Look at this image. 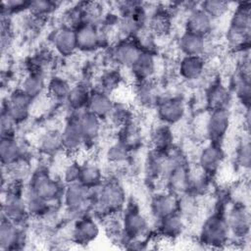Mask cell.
<instances>
[{"mask_svg": "<svg viewBox=\"0 0 251 251\" xmlns=\"http://www.w3.org/2000/svg\"><path fill=\"white\" fill-rule=\"evenodd\" d=\"M169 167V158L167 151L152 149L145 162L146 174L151 178H159L165 176Z\"/></svg>", "mask_w": 251, "mask_h": 251, "instance_id": "4dcf8cb0", "label": "cell"}, {"mask_svg": "<svg viewBox=\"0 0 251 251\" xmlns=\"http://www.w3.org/2000/svg\"><path fill=\"white\" fill-rule=\"evenodd\" d=\"M124 81V76L122 72L119 69L112 68L104 71L98 78L97 87L98 89L108 93H115L121 86Z\"/></svg>", "mask_w": 251, "mask_h": 251, "instance_id": "d590c367", "label": "cell"}, {"mask_svg": "<svg viewBox=\"0 0 251 251\" xmlns=\"http://www.w3.org/2000/svg\"><path fill=\"white\" fill-rule=\"evenodd\" d=\"M25 202L30 217H44L50 212L52 208L51 203H49L48 201H46L45 199H43L42 197L38 196L37 194L33 193L28 189H26L25 194Z\"/></svg>", "mask_w": 251, "mask_h": 251, "instance_id": "8d00e7d4", "label": "cell"}, {"mask_svg": "<svg viewBox=\"0 0 251 251\" xmlns=\"http://www.w3.org/2000/svg\"><path fill=\"white\" fill-rule=\"evenodd\" d=\"M129 70L135 82L152 79L156 72V58L154 53L142 51Z\"/></svg>", "mask_w": 251, "mask_h": 251, "instance_id": "d4e9b609", "label": "cell"}, {"mask_svg": "<svg viewBox=\"0 0 251 251\" xmlns=\"http://www.w3.org/2000/svg\"><path fill=\"white\" fill-rule=\"evenodd\" d=\"M78 123L85 145L95 142L102 130V120L87 110H84L78 114Z\"/></svg>", "mask_w": 251, "mask_h": 251, "instance_id": "484cf974", "label": "cell"}, {"mask_svg": "<svg viewBox=\"0 0 251 251\" xmlns=\"http://www.w3.org/2000/svg\"><path fill=\"white\" fill-rule=\"evenodd\" d=\"M79 113L73 112L72 116L67 120L63 129L61 130L62 151L68 155H75L85 146L84 138L78 123Z\"/></svg>", "mask_w": 251, "mask_h": 251, "instance_id": "7c38bea8", "label": "cell"}, {"mask_svg": "<svg viewBox=\"0 0 251 251\" xmlns=\"http://www.w3.org/2000/svg\"><path fill=\"white\" fill-rule=\"evenodd\" d=\"M114 102L115 101L112 99L111 94H108L98 88H94L91 89L86 110L103 121L109 118Z\"/></svg>", "mask_w": 251, "mask_h": 251, "instance_id": "603a6c76", "label": "cell"}, {"mask_svg": "<svg viewBox=\"0 0 251 251\" xmlns=\"http://www.w3.org/2000/svg\"><path fill=\"white\" fill-rule=\"evenodd\" d=\"M39 149L46 155H54L62 150L61 131L55 129L46 131L39 140Z\"/></svg>", "mask_w": 251, "mask_h": 251, "instance_id": "b9f144b4", "label": "cell"}, {"mask_svg": "<svg viewBox=\"0 0 251 251\" xmlns=\"http://www.w3.org/2000/svg\"><path fill=\"white\" fill-rule=\"evenodd\" d=\"M46 79L43 74H26L23 79L21 88L33 99L37 98L44 89L46 90Z\"/></svg>", "mask_w": 251, "mask_h": 251, "instance_id": "f35d334b", "label": "cell"}, {"mask_svg": "<svg viewBox=\"0 0 251 251\" xmlns=\"http://www.w3.org/2000/svg\"><path fill=\"white\" fill-rule=\"evenodd\" d=\"M126 194L124 186L117 179L103 181L94 191L93 209L104 218L119 215L126 207Z\"/></svg>", "mask_w": 251, "mask_h": 251, "instance_id": "7a4b0ae2", "label": "cell"}, {"mask_svg": "<svg viewBox=\"0 0 251 251\" xmlns=\"http://www.w3.org/2000/svg\"><path fill=\"white\" fill-rule=\"evenodd\" d=\"M175 134L171 126L160 124L151 132L150 142L152 149L167 151L174 146Z\"/></svg>", "mask_w": 251, "mask_h": 251, "instance_id": "d6a6232c", "label": "cell"}, {"mask_svg": "<svg viewBox=\"0 0 251 251\" xmlns=\"http://www.w3.org/2000/svg\"><path fill=\"white\" fill-rule=\"evenodd\" d=\"M206 103L209 110L228 109L231 103L229 88L221 81H215L206 90Z\"/></svg>", "mask_w": 251, "mask_h": 251, "instance_id": "cb8c5ba5", "label": "cell"}, {"mask_svg": "<svg viewBox=\"0 0 251 251\" xmlns=\"http://www.w3.org/2000/svg\"><path fill=\"white\" fill-rule=\"evenodd\" d=\"M142 52L134 38H123L111 49V59L119 67L129 69Z\"/></svg>", "mask_w": 251, "mask_h": 251, "instance_id": "5bb4252c", "label": "cell"}, {"mask_svg": "<svg viewBox=\"0 0 251 251\" xmlns=\"http://www.w3.org/2000/svg\"><path fill=\"white\" fill-rule=\"evenodd\" d=\"M121 218L126 237L125 245L132 239H144L149 230V222L136 203L126 204Z\"/></svg>", "mask_w": 251, "mask_h": 251, "instance_id": "5b68a950", "label": "cell"}, {"mask_svg": "<svg viewBox=\"0 0 251 251\" xmlns=\"http://www.w3.org/2000/svg\"><path fill=\"white\" fill-rule=\"evenodd\" d=\"M130 153L131 152L124 144L117 140L109 146L106 156L109 162L113 164H122L128 159Z\"/></svg>", "mask_w": 251, "mask_h": 251, "instance_id": "f6af8a7d", "label": "cell"}, {"mask_svg": "<svg viewBox=\"0 0 251 251\" xmlns=\"http://www.w3.org/2000/svg\"><path fill=\"white\" fill-rule=\"evenodd\" d=\"M31 1L24 0H10L2 2L1 16H9L23 12H28Z\"/></svg>", "mask_w": 251, "mask_h": 251, "instance_id": "bcb514c9", "label": "cell"}, {"mask_svg": "<svg viewBox=\"0 0 251 251\" xmlns=\"http://www.w3.org/2000/svg\"><path fill=\"white\" fill-rule=\"evenodd\" d=\"M117 140L124 144L130 152L137 148L141 141V133L134 120L129 124L120 127V133Z\"/></svg>", "mask_w": 251, "mask_h": 251, "instance_id": "74e56055", "label": "cell"}, {"mask_svg": "<svg viewBox=\"0 0 251 251\" xmlns=\"http://www.w3.org/2000/svg\"><path fill=\"white\" fill-rule=\"evenodd\" d=\"M78 182L88 188L97 189L103 183V174L100 167L93 162L81 164Z\"/></svg>", "mask_w": 251, "mask_h": 251, "instance_id": "e575fe53", "label": "cell"}, {"mask_svg": "<svg viewBox=\"0 0 251 251\" xmlns=\"http://www.w3.org/2000/svg\"><path fill=\"white\" fill-rule=\"evenodd\" d=\"M250 37L251 4L250 2H241L231 12L226 40L230 48L244 53L245 50L249 49Z\"/></svg>", "mask_w": 251, "mask_h": 251, "instance_id": "6da1fadb", "label": "cell"}, {"mask_svg": "<svg viewBox=\"0 0 251 251\" xmlns=\"http://www.w3.org/2000/svg\"><path fill=\"white\" fill-rule=\"evenodd\" d=\"M229 236L226 215L220 211L206 218L199 233L200 242L210 248H222L228 243Z\"/></svg>", "mask_w": 251, "mask_h": 251, "instance_id": "3957f363", "label": "cell"}, {"mask_svg": "<svg viewBox=\"0 0 251 251\" xmlns=\"http://www.w3.org/2000/svg\"><path fill=\"white\" fill-rule=\"evenodd\" d=\"M226 153L222 143L209 141L199 152L197 167L206 175L215 176L225 162Z\"/></svg>", "mask_w": 251, "mask_h": 251, "instance_id": "4fadbf2b", "label": "cell"}, {"mask_svg": "<svg viewBox=\"0 0 251 251\" xmlns=\"http://www.w3.org/2000/svg\"><path fill=\"white\" fill-rule=\"evenodd\" d=\"M184 219L177 212L158 221V231L162 238L174 240L181 235L184 230Z\"/></svg>", "mask_w": 251, "mask_h": 251, "instance_id": "83f0119b", "label": "cell"}, {"mask_svg": "<svg viewBox=\"0 0 251 251\" xmlns=\"http://www.w3.org/2000/svg\"><path fill=\"white\" fill-rule=\"evenodd\" d=\"M177 46L183 56L204 57L207 48L206 37L183 31L178 38Z\"/></svg>", "mask_w": 251, "mask_h": 251, "instance_id": "f1b7e54d", "label": "cell"}, {"mask_svg": "<svg viewBox=\"0 0 251 251\" xmlns=\"http://www.w3.org/2000/svg\"><path fill=\"white\" fill-rule=\"evenodd\" d=\"M78 51L93 52L110 43L109 30L101 26L84 23L75 28Z\"/></svg>", "mask_w": 251, "mask_h": 251, "instance_id": "52a82bcc", "label": "cell"}, {"mask_svg": "<svg viewBox=\"0 0 251 251\" xmlns=\"http://www.w3.org/2000/svg\"><path fill=\"white\" fill-rule=\"evenodd\" d=\"M51 42L55 51L63 57H70L78 51L75 29L64 25L54 30Z\"/></svg>", "mask_w": 251, "mask_h": 251, "instance_id": "e0dca14e", "label": "cell"}, {"mask_svg": "<svg viewBox=\"0 0 251 251\" xmlns=\"http://www.w3.org/2000/svg\"><path fill=\"white\" fill-rule=\"evenodd\" d=\"M155 109L159 121L171 126L178 124L186 113L185 102L180 96L161 97Z\"/></svg>", "mask_w": 251, "mask_h": 251, "instance_id": "30bf717a", "label": "cell"}, {"mask_svg": "<svg viewBox=\"0 0 251 251\" xmlns=\"http://www.w3.org/2000/svg\"><path fill=\"white\" fill-rule=\"evenodd\" d=\"M27 189L51 204L61 197L63 198L65 190L62 182L54 178L44 168H38L31 174Z\"/></svg>", "mask_w": 251, "mask_h": 251, "instance_id": "277c9868", "label": "cell"}, {"mask_svg": "<svg viewBox=\"0 0 251 251\" xmlns=\"http://www.w3.org/2000/svg\"><path fill=\"white\" fill-rule=\"evenodd\" d=\"M94 197V189L88 188L80 182L67 184L63 193V202L67 212L76 217L83 214L87 206H91Z\"/></svg>", "mask_w": 251, "mask_h": 251, "instance_id": "8992f818", "label": "cell"}, {"mask_svg": "<svg viewBox=\"0 0 251 251\" xmlns=\"http://www.w3.org/2000/svg\"><path fill=\"white\" fill-rule=\"evenodd\" d=\"M90 93L91 89L89 86H87L86 83L80 82L72 86V89L66 100L69 109L75 113L86 110Z\"/></svg>", "mask_w": 251, "mask_h": 251, "instance_id": "1f68e13d", "label": "cell"}, {"mask_svg": "<svg viewBox=\"0 0 251 251\" xmlns=\"http://www.w3.org/2000/svg\"><path fill=\"white\" fill-rule=\"evenodd\" d=\"M236 163L238 167L243 170H249L251 163V154H250V143L249 140H243L237 147L236 150Z\"/></svg>", "mask_w": 251, "mask_h": 251, "instance_id": "7dc6e473", "label": "cell"}, {"mask_svg": "<svg viewBox=\"0 0 251 251\" xmlns=\"http://www.w3.org/2000/svg\"><path fill=\"white\" fill-rule=\"evenodd\" d=\"M214 21L198 7L189 9L184 20V31L206 37L211 34Z\"/></svg>", "mask_w": 251, "mask_h": 251, "instance_id": "ac0fdd59", "label": "cell"}, {"mask_svg": "<svg viewBox=\"0 0 251 251\" xmlns=\"http://www.w3.org/2000/svg\"><path fill=\"white\" fill-rule=\"evenodd\" d=\"M33 100L32 97L20 87L11 91L7 97V102L3 104L2 110L18 126L28 119Z\"/></svg>", "mask_w": 251, "mask_h": 251, "instance_id": "ba28073f", "label": "cell"}, {"mask_svg": "<svg viewBox=\"0 0 251 251\" xmlns=\"http://www.w3.org/2000/svg\"><path fill=\"white\" fill-rule=\"evenodd\" d=\"M16 124L12 121V119L8 116V114L2 110L1 113V133L2 136H10L14 135V130L16 127Z\"/></svg>", "mask_w": 251, "mask_h": 251, "instance_id": "681fc988", "label": "cell"}, {"mask_svg": "<svg viewBox=\"0 0 251 251\" xmlns=\"http://www.w3.org/2000/svg\"><path fill=\"white\" fill-rule=\"evenodd\" d=\"M230 125L231 114L229 109L211 110L205 123V132L209 141L223 144Z\"/></svg>", "mask_w": 251, "mask_h": 251, "instance_id": "9c48e42d", "label": "cell"}, {"mask_svg": "<svg viewBox=\"0 0 251 251\" xmlns=\"http://www.w3.org/2000/svg\"><path fill=\"white\" fill-rule=\"evenodd\" d=\"M226 218L230 235L239 240L248 237L250 232V212L244 202H235L228 210Z\"/></svg>", "mask_w": 251, "mask_h": 251, "instance_id": "8fae6325", "label": "cell"}, {"mask_svg": "<svg viewBox=\"0 0 251 251\" xmlns=\"http://www.w3.org/2000/svg\"><path fill=\"white\" fill-rule=\"evenodd\" d=\"M99 233L100 226L96 220L85 214L75 220L72 229V239L75 244L85 246L95 241Z\"/></svg>", "mask_w": 251, "mask_h": 251, "instance_id": "9a60e30c", "label": "cell"}, {"mask_svg": "<svg viewBox=\"0 0 251 251\" xmlns=\"http://www.w3.org/2000/svg\"><path fill=\"white\" fill-rule=\"evenodd\" d=\"M24 230L2 216L0 224V248L1 250L20 249L25 242Z\"/></svg>", "mask_w": 251, "mask_h": 251, "instance_id": "ffe728a7", "label": "cell"}, {"mask_svg": "<svg viewBox=\"0 0 251 251\" xmlns=\"http://www.w3.org/2000/svg\"><path fill=\"white\" fill-rule=\"evenodd\" d=\"M2 216L15 225L22 226L30 217L25 206V196H5Z\"/></svg>", "mask_w": 251, "mask_h": 251, "instance_id": "44dd1931", "label": "cell"}, {"mask_svg": "<svg viewBox=\"0 0 251 251\" xmlns=\"http://www.w3.org/2000/svg\"><path fill=\"white\" fill-rule=\"evenodd\" d=\"M206 71V61L201 56H182L177 72L181 78L186 81H195L201 78Z\"/></svg>", "mask_w": 251, "mask_h": 251, "instance_id": "7402d4cb", "label": "cell"}, {"mask_svg": "<svg viewBox=\"0 0 251 251\" xmlns=\"http://www.w3.org/2000/svg\"><path fill=\"white\" fill-rule=\"evenodd\" d=\"M234 84V93L240 103L246 109L250 108L251 100V86H250V76L236 75Z\"/></svg>", "mask_w": 251, "mask_h": 251, "instance_id": "7bdbcfd3", "label": "cell"}, {"mask_svg": "<svg viewBox=\"0 0 251 251\" xmlns=\"http://www.w3.org/2000/svg\"><path fill=\"white\" fill-rule=\"evenodd\" d=\"M108 119L113 125L120 128L133 121V112L126 103L114 102V106Z\"/></svg>", "mask_w": 251, "mask_h": 251, "instance_id": "ab89813d", "label": "cell"}, {"mask_svg": "<svg viewBox=\"0 0 251 251\" xmlns=\"http://www.w3.org/2000/svg\"><path fill=\"white\" fill-rule=\"evenodd\" d=\"M0 157L3 167H9L24 158L23 147L15 135L2 136L0 142Z\"/></svg>", "mask_w": 251, "mask_h": 251, "instance_id": "f546056e", "label": "cell"}, {"mask_svg": "<svg viewBox=\"0 0 251 251\" xmlns=\"http://www.w3.org/2000/svg\"><path fill=\"white\" fill-rule=\"evenodd\" d=\"M72 89L68 79L60 75H54L47 81L46 94L54 102H66Z\"/></svg>", "mask_w": 251, "mask_h": 251, "instance_id": "836d02e7", "label": "cell"}, {"mask_svg": "<svg viewBox=\"0 0 251 251\" xmlns=\"http://www.w3.org/2000/svg\"><path fill=\"white\" fill-rule=\"evenodd\" d=\"M199 8L215 22L228 14L230 10V3L222 0H206L199 3Z\"/></svg>", "mask_w": 251, "mask_h": 251, "instance_id": "60d3db41", "label": "cell"}, {"mask_svg": "<svg viewBox=\"0 0 251 251\" xmlns=\"http://www.w3.org/2000/svg\"><path fill=\"white\" fill-rule=\"evenodd\" d=\"M174 14L166 6H158L149 14L147 28L155 37H166L174 27Z\"/></svg>", "mask_w": 251, "mask_h": 251, "instance_id": "2e32d148", "label": "cell"}, {"mask_svg": "<svg viewBox=\"0 0 251 251\" xmlns=\"http://www.w3.org/2000/svg\"><path fill=\"white\" fill-rule=\"evenodd\" d=\"M81 164L76 161H72L68 164L63 172V181L66 184L78 182L79 176H80Z\"/></svg>", "mask_w": 251, "mask_h": 251, "instance_id": "c3c4849f", "label": "cell"}, {"mask_svg": "<svg viewBox=\"0 0 251 251\" xmlns=\"http://www.w3.org/2000/svg\"><path fill=\"white\" fill-rule=\"evenodd\" d=\"M57 7H58V3L54 1H49V0L31 1L28 12L31 15L46 21V19H48V17L55 12Z\"/></svg>", "mask_w": 251, "mask_h": 251, "instance_id": "ee69618b", "label": "cell"}, {"mask_svg": "<svg viewBox=\"0 0 251 251\" xmlns=\"http://www.w3.org/2000/svg\"><path fill=\"white\" fill-rule=\"evenodd\" d=\"M135 98L144 108H155L162 96L159 95V88L152 79L135 82Z\"/></svg>", "mask_w": 251, "mask_h": 251, "instance_id": "4316f807", "label": "cell"}, {"mask_svg": "<svg viewBox=\"0 0 251 251\" xmlns=\"http://www.w3.org/2000/svg\"><path fill=\"white\" fill-rule=\"evenodd\" d=\"M179 197L169 192H158L154 194L150 200V211L152 216L157 220H161L167 216L178 212Z\"/></svg>", "mask_w": 251, "mask_h": 251, "instance_id": "d6986e66", "label": "cell"}]
</instances>
